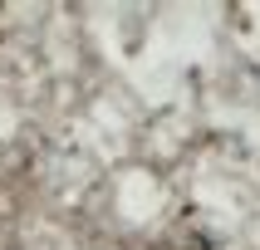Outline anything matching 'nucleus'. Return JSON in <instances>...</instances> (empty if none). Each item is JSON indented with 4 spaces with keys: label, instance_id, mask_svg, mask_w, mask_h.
Segmentation results:
<instances>
[]
</instances>
